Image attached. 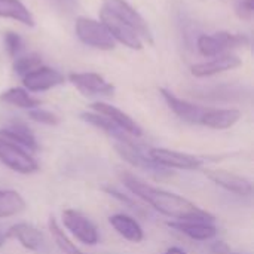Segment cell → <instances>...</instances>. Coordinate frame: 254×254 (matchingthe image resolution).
Wrapping results in <instances>:
<instances>
[{
  "mask_svg": "<svg viewBox=\"0 0 254 254\" xmlns=\"http://www.w3.org/2000/svg\"><path fill=\"white\" fill-rule=\"evenodd\" d=\"M121 180L125 185V188L143 199L146 204L153 207L161 214L176 219V220H195V222H214V216L208 211L199 208L189 199L171 193L168 190L155 188L152 185L144 183L143 180L137 179L131 173H121Z\"/></svg>",
  "mask_w": 254,
  "mask_h": 254,
  "instance_id": "1",
  "label": "cell"
},
{
  "mask_svg": "<svg viewBox=\"0 0 254 254\" xmlns=\"http://www.w3.org/2000/svg\"><path fill=\"white\" fill-rule=\"evenodd\" d=\"M103 9L115 15L127 25H129L141 40L153 43V36L146 19L129 3H127L125 0H103Z\"/></svg>",
  "mask_w": 254,
  "mask_h": 254,
  "instance_id": "2",
  "label": "cell"
},
{
  "mask_svg": "<svg viewBox=\"0 0 254 254\" xmlns=\"http://www.w3.org/2000/svg\"><path fill=\"white\" fill-rule=\"evenodd\" d=\"M76 34L88 46H92L101 51H110L115 48V39L112 37V34L107 31L103 22H98L95 19L85 18V16L77 18Z\"/></svg>",
  "mask_w": 254,
  "mask_h": 254,
  "instance_id": "3",
  "label": "cell"
},
{
  "mask_svg": "<svg viewBox=\"0 0 254 254\" xmlns=\"http://www.w3.org/2000/svg\"><path fill=\"white\" fill-rule=\"evenodd\" d=\"M0 161L19 174H31L39 170L37 161L19 144L0 137Z\"/></svg>",
  "mask_w": 254,
  "mask_h": 254,
  "instance_id": "4",
  "label": "cell"
},
{
  "mask_svg": "<svg viewBox=\"0 0 254 254\" xmlns=\"http://www.w3.org/2000/svg\"><path fill=\"white\" fill-rule=\"evenodd\" d=\"M249 37L246 34H232V33H216V34H202L199 36L196 45L199 52L204 57H216L226 49L241 48L249 45Z\"/></svg>",
  "mask_w": 254,
  "mask_h": 254,
  "instance_id": "5",
  "label": "cell"
},
{
  "mask_svg": "<svg viewBox=\"0 0 254 254\" xmlns=\"http://www.w3.org/2000/svg\"><path fill=\"white\" fill-rule=\"evenodd\" d=\"M115 147H116V152L128 164H131L132 167H135L138 170H143V171H147V173H150V174H153L156 177H162V176H167L168 174L164 167H161L156 162H153L150 159V156L146 155L144 150L138 144H135L132 140L122 141V143L116 141Z\"/></svg>",
  "mask_w": 254,
  "mask_h": 254,
  "instance_id": "6",
  "label": "cell"
},
{
  "mask_svg": "<svg viewBox=\"0 0 254 254\" xmlns=\"http://www.w3.org/2000/svg\"><path fill=\"white\" fill-rule=\"evenodd\" d=\"M149 156L153 162L164 168H176V170H198L202 167L204 161L195 155L177 152V150H170V149H162V147H153L149 150Z\"/></svg>",
  "mask_w": 254,
  "mask_h": 254,
  "instance_id": "7",
  "label": "cell"
},
{
  "mask_svg": "<svg viewBox=\"0 0 254 254\" xmlns=\"http://www.w3.org/2000/svg\"><path fill=\"white\" fill-rule=\"evenodd\" d=\"M63 222L64 226L83 244L95 246L98 243V231L95 225L85 217L82 213L76 210H65L63 211Z\"/></svg>",
  "mask_w": 254,
  "mask_h": 254,
  "instance_id": "8",
  "label": "cell"
},
{
  "mask_svg": "<svg viewBox=\"0 0 254 254\" xmlns=\"http://www.w3.org/2000/svg\"><path fill=\"white\" fill-rule=\"evenodd\" d=\"M204 174L207 176L208 180H211L217 186L235 195L250 196L253 193V183L240 174H235L226 170H210V168L204 170Z\"/></svg>",
  "mask_w": 254,
  "mask_h": 254,
  "instance_id": "9",
  "label": "cell"
},
{
  "mask_svg": "<svg viewBox=\"0 0 254 254\" xmlns=\"http://www.w3.org/2000/svg\"><path fill=\"white\" fill-rule=\"evenodd\" d=\"M101 22L107 28V31L112 34V37L116 39L118 42L124 43L125 46H128L131 49H141L143 48V42L137 36V33L129 25H127L125 22L118 19L115 15L107 12L106 9L101 10Z\"/></svg>",
  "mask_w": 254,
  "mask_h": 254,
  "instance_id": "10",
  "label": "cell"
},
{
  "mask_svg": "<svg viewBox=\"0 0 254 254\" xmlns=\"http://www.w3.org/2000/svg\"><path fill=\"white\" fill-rule=\"evenodd\" d=\"M70 82L83 94V95H113L115 88L112 83H109L103 76L97 73H71L68 76Z\"/></svg>",
  "mask_w": 254,
  "mask_h": 254,
  "instance_id": "11",
  "label": "cell"
},
{
  "mask_svg": "<svg viewBox=\"0 0 254 254\" xmlns=\"http://www.w3.org/2000/svg\"><path fill=\"white\" fill-rule=\"evenodd\" d=\"M22 83L28 91L40 92V91H48L51 88H55L64 83V76L55 68L37 67L36 70L27 73L22 77Z\"/></svg>",
  "mask_w": 254,
  "mask_h": 254,
  "instance_id": "12",
  "label": "cell"
},
{
  "mask_svg": "<svg viewBox=\"0 0 254 254\" xmlns=\"http://www.w3.org/2000/svg\"><path fill=\"white\" fill-rule=\"evenodd\" d=\"M91 109L94 112H97L98 115H103L107 119H110L113 124H116L119 128H122L131 137H141L143 135V129L138 127V124L131 116H128L125 112H122L121 109H118L112 104H107V103H101V101L91 104Z\"/></svg>",
  "mask_w": 254,
  "mask_h": 254,
  "instance_id": "13",
  "label": "cell"
},
{
  "mask_svg": "<svg viewBox=\"0 0 254 254\" xmlns=\"http://www.w3.org/2000/svg\"><path fill=\"white\" fill-rule=\"evenodd\" d=\"M161 94L165 100V103L168 104V107L183 121L189 122V124H201V119L205 113V107L196 106L193 103H189L186 100H182L179 97H176L173 92H170L168 89H161Z\"/></svg>",
  "mask_w": 254,
  "mask_h": 254,
  "instance_id": "14",
  "label": "cell"
},
{
  "mask_svg": "<svg viewBox=\"0 0 254 254\" xmlns=\"http://www.w3.org/2000/svg\"><path fill=\"white\" fill-rule=\"evenodd\" d=\"M9 238H15L22 247L31 252H40L45 247L43 234L30 223H16L7 228Z\"/></svg>",
  "mask_w": 254,
  "mask_h": 254,
  "instance_id": "15",
  "label": "cell"
},
{
  "mask_svg": "<svg viewBox=\"0 0 254 254\" xmlns=\"http://www.w3.org/2000/svg\"><path fill=\"white\" fill-rule=\"evenodd\" d=\"M170 228L185 234L186 237L195 241H208L217 235V229L213 223L208 222H195V220H176L167 223Z\"/></svg>",
  "mask_w": 254,
  "mask_h": 254,
  "instance_id": "16",
  "label": "cell"
},
{
  "mask_svg": "<svg viewBox=\"0 0 254 254\" xmlns=\"http://www.w3.org/2000/svg\"><path fill=\"white\" fill-rule=\"evenodd\" d=\"M240 65H241V60L237 55L225 54V55H220L211 61L192 65V74L196 77H207V76H213V74H217L222 71L234 70Z\"/></svg>",
  "mask_w": 254,
  "mask_h": 254,
  "instance_id": "17",
  "label": "cell"
},
{
  "mask_svg": "<svg viewBox=\"0 0 254 254\" xmlns=\"http://www.w3.org/2000/svg\"><path fill=\"white\" fill-rule=\"evenodd\" d=\"M241 118V112L237 109H207L201 125L213 129H228L234 127Z\"/></svg>",
  "mask_w": 254,
  "mask_h": 254,
  "instance_id": "18",
  "label": "cell"
},
{
  "mask_svg": "<svg viewBox=\"0 0 254 254\" xmlns=\"http://www.w3.org/2000/svg\"><path fill=\"white\" fill-rule=\"evenodd\" d=\"M0 137L6 138L9 141H13L19 144L24 149H28L31 152L37 150V141L33 134V131L22 122H13L7 128L0 129Z\"/></svg>",
  "mask_w": 254,
  "mask_h": 254,
  "instance_id": "19",
  "label": "cell"
},
{
  "mask_svg": "<svg viewBox=\"0 0 254 254\" xmlns=\"http://www.w3.org/2000/svg\"><path fill=\"white\" fill-rule=\"evenodd\" d=\"M109 222L113 226V229L121 237H124L127 241H129V243H141L143 241L144 232L135 219H132L127 214H115L109 219Z\"/></svg>",
  "mask_w": 254,
  "mask_h": 254,
  "instance_id": "20",
  "label": "cell"
},
{
  "mask_svg": "<svg viewBox=\"0 0 254 254\" xmlns=\"http://www.w3.org/2000/svg\"><path fill=\"white\" fill-rule=\"evenodd\" d=\"M80 118H82L86 124H89V125L98 128V129H101V131L106 132V134H109L110 137H113V138H115L116 141H119V143H122V141H129V140H131V135H129V134H127L122 128H119L116 124H113L110 119H107V118L103 116V115L85 112V113L80 115Z\"/></svg>",
  "mask_w": 254,
  "mask_h": 254,
  "instance_id": "21",
  "label": "cell"
},
{
  "mask_svg": "<svg viewBox=\"0 0 254 254\" xmlns=\"http://www.w3.org/2000/svg\"><path fill=\"white\" fill-rule=\"evenodd\" d=\"M0 16L15 19L28 27L34 25V18L31 12L19 0H0Z\"/></svg>",
  "mask_w": 254,
  "mask_h": 254,
  "instance_id": "22",
  "label": "cell"
},
{
  "mask_svg": "<svg viewBox=\"0 0 254 254\" xmlns=\"http://www.w3.org/2000/svg\"><path fill=\"white\" fill-rule=\"evenodd\" d=\"M0 101L1 103H6V104H10V106H15V107H19V109H36L40 106V100L31 97L25 89L22 88H10L4 92L0 94Z\"/></svg>",
  "mask_w": 254,
  "mask_h": 254,
  "instance_id": "23",
  "label": "cell"
},
{
  "mask_svg": "<svg viewBox=\"0 0 254 254\" xmlns=\"http://www.w3.org/2000/svg\"><path fill=\"white\" fill-rule=\"evenodd\" d=\"M25 208V201L15 190H0V219L16 216Z\"/></svg>",
  "mask_w": 254,
  "mask_h": 254,
  "instance_id": "24",
  "label": "cell"
},
{
  "mask_svg": "<svg viewBox=\"0 0 254 254\" xmlns=\"http://www.w3.org/2000/svg\"><path fill=\"white\" fill-rule=\"evenodd\" d=\"M49 231L52 234L55 244L58 246V249L63 252V254H83L68 240V237L64 234V231L60 228V225L57 223V220L54 217L49 219Z\"/></svg>",
  "mask_w": 254,
  "mask_h": 254,
  "instance_id": "25",
  "label": "cell"
},
{
  "mask_svg": "<svg viewBox=\"0 0 254 254\" xmlns=\"http://www.w3.org/2000/svg\"><path fill=\"white\" fill-rule=\"evenodd\" d=\"M42 64V58L37 54H30V55H24V57H18L15 64H13V70L16 74L19 76H25L27 73L36 70L37 67H40Z\"/></svg>",
  "mask_w": 254,
  "mask_h": 254,
  "instance_id": "26",
  "label": "cell"
},
{
  "mask_svg": "<svg viewBox=\"0 0 254 254\" xmlns=\"http://www.w3.org/2000/svg\"><path fill=\"white\" fill-rule=\"evenodd\" d=\"M4 46L10 57H18V54L22 51L24 42L19 34H16L13 31H7L4 34Z\"/></svg>",
  "mask_w": 254,
  "mask_h": 254,
  "instance_id": "27",
  "label": "cell"
},
{
  "mask_svg": "<svg viewBox=\"0 0 254 254\" xmlns=\"http://www.w3.org/2000/svg\"><path fill=\"white\" fill-rule=\"evenodd\" d=\"M30 118L36 122H40V124H45V125H57L60 122L58 116L54 115L52 112H48V110H42V109H31L30 110Z\"/></svg>",
  "mask_w": 254,
  "mask_h": 254,
  "instance_id": "28",
  "label": "cell"
},
{
  "mask_svg": "<svg viewBox=\"0 0 254 254\" xmlns=\"http://www.w3.org/2000/svg\"><path fill=\"white\" fill-rule=\"evenodd\" d=\"M234 6L241 19H250L253 16V0H235Z\"/></svg>",
  "mask_w": 254,
  "mask_h": 254,
  "instance_id": "29",
  "label": "cell"
},
{
  "mask_svg": "<svg viewBox=\"0 0 254 254\" xmlns=\"http://www.w3.org/2000/svg\"><path fill=\"white\" fill-rule=\"evenodd\" d=\"M49 1L51 6H54L58 12L70 15L76 10L77 7V0H46Z\"/></svg>",
  "mask_w": 254,
  "mask_h": 254,
  "instance_id": "30",
  "label": "cell"
},
{
  "mask_svg": "<svg viewBox=\"0 0 254 254\" xmlns=\"http://www.w3.org/2000/svg\"><path fill=\"white\" fill-rule=\"evenodd\" d=\"M7 238H9L7 229H4V228L0 225V247H3V246H4V243L7 241Z\"/></svg>",
  "mask_w": 254,
  "mask_h": 254,
  "instance_id": "31",
  "label": "cell"
},
{
  "mask_svg": "<svg viewBox=\"0 0 254 254\" xmlns=\"http://www.w3.org/2000/svg\"><path fill=\"white\" fill-rule=\"evenodd\" d=\"M165 254H186L185 250H182V249H179V247H171V249H168Z\"/></svg>",
  "mask_w": 254,
  "mask_h": 254,
  "instance_id": "32",
  "label": "cell"
}]
</instances>
